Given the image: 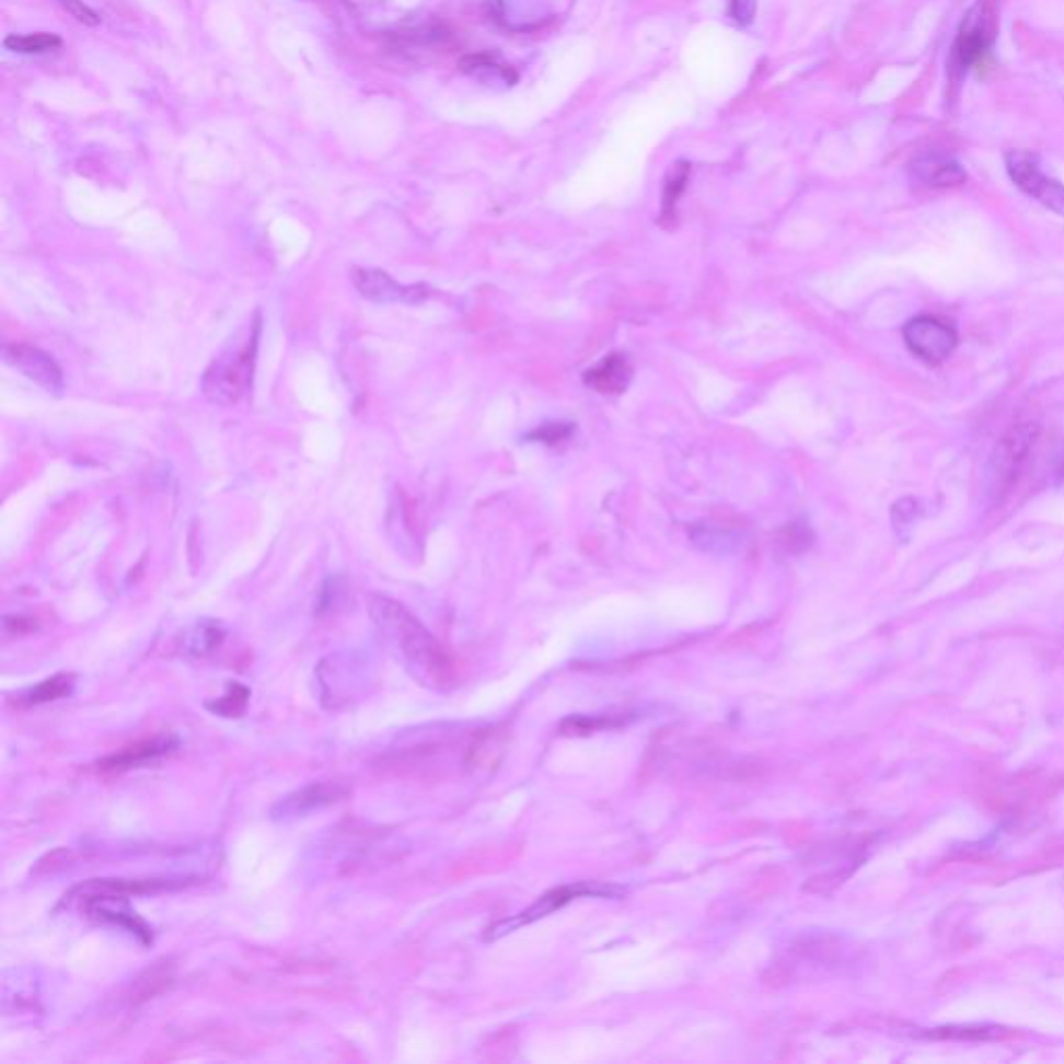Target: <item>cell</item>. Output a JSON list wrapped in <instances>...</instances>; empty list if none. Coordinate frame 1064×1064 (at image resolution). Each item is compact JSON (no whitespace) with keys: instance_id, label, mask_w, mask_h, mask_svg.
<instances>
[{"instance_id":"obj_1","label":"cell","mask_w":1064,"mask_h":1064,"mask_svg":"<svg viewBox=\"0 0 1064 1064\" xmlns=\"http://www.w3.org/2000/svg\"><path fill=\"white\" fill-rule=\"evenodd\" d=\"M370 617L385 645L404 661L409 674L430 689H448L455 682V668L439 640L390 597H370Z\"/></svg>"},{"instance_id":"obj_2","label":"cell","mask_w":1064,"mask_h":1064,"mask_svg":"<svg viewBox=\"0 0 1064 1064\" xmlns=\"http://www.w3.org/2000/svg\"><path fill=\"white\" fill-rule=\"evenodd\" d=\"M129 880H90L76 886L65 902L80 906L83 915L94 922L113 925L148 946L152 944V927L131 909Z\"/></svg>"},{"instance_id":"obj_3","label":"cell","mask_w":1064,"mask_h":1064,"mask_svg":"<svg viewBox=\"0 0 1064 1064\" xmlns=\"http://www.w3.org/2000/svg\"><path fill=\"white\" fill-rule=\"evenodd\" d=\"M998 34V11L994 0H978L964 15L959 36L950 55V73L959 78L973 67L987 61L990 48Z\"/></svg>"},{"instance_id":"obj_4","label":"cell","mask_w":1064,"mask_h":1064,"mask_svg":"<svg viewBox=\"0 0 1064 1064\" xmlns=\"http://www.w3.org/2000/svg\"><path fill=\"white\" fill-rule=\"evenodd\" d=\"M1036 435H1038L1036 425L1021 423L1008 430L992 451L985 471V489L994 501H1003L1010 489L1017 485L1033 448Z\"/></svg>"},{"instance_id":"obj_5","label":"cell","mask_w":1064,"mask_h":1064,"mask_svg":"<svg viewBox=\"0 0 1064 1064\" xmlns=\"http://www.w3.org/2000/svg\"><path fill=\"white\" fill-rule=\"evenodd\" d=\"M254 349L256 342L252 337L246 339L244 346L229 349L210 365L203 379V390L210 402L227 406L240 402L246 395L252 385Z\"/></svg>"},{"instance_id":"obj_6","label":"cell","mask_w":1064,"mask_h":1064,"mask_svg":"<svg viewBox=\"0 0 1064 1064\" xmlns=\"http://www.w3.org/2000/svg\"><path fill=\"white\" fill-rule=\"evenodd\" d=\"M1006 171L1017 187L1040 205L1064 217V185L1045 175L1036 154L1023 150L1006 152Z\"/></svg>"},{"instance_id":"obj_7","label":"cell","mask_w":1064,"mask_h":1064,"mask_svg":"<svg viewBox=\"0 0 1064 1064\" xmlns=\"http://www.w3.org/2000/svg\"><path fill=\"white\" fill-rule=\"evenodd\" d=\"M624 890L622 888H615V886H603V883H576V886H562L557 890H552L547 892L545 897H541L539 901L534 902L532 906H529L527 911L518 913L513 920H504V922H497L493 927L487 929L485 938L487 940H495V938H501L506 934L513 932L516 927H522L527 923L536 922L545 915L553 913L555 909L564 906L566 902L573 901L576 897H620Z\"/></svg>"},{"instance_id":"obj_8","label":"cell","mask_w":1064,"mask_h":1064,"mask_svg":"<svg viewBox=\"0 0 1064 1064\" xmlns=\"http://www.w3.org/2000/svg\"><path fill=\"white\" fill-rule=\"evenodd\" d=\"M909 349L927 365H940L957 348V331L934 316H917L902 328Z\"/></svg>"},{"instance_id":"obj_9","label":"cell","mask_w":1064,"mask_h":1064,"mask_svg":"<svg viewBox=\"0 0 1064 1064\" xmlns=\"http://www.w3.org/2000/svg\"><path fill=\"white\" fill-rule=\"evenodd\" d=\"M349 788L342 782H314L304 788L277 800L270 809V818L275 821H296L319 813L331 805L348 797Z\"/></svg>"},{"instance_id":"obj_10","label":"cell","mask_w":1064,"mask_h":1064,"mask_svg":"<svg viewBox=\"0 0 1064 1064\" xmlns=\"http://www.w3.org/2000/svg\"><path fill=\"white\" fill-rule=\"evenodd\" d=\"M2 358L9 367L20 370L23 377L41 385L42 390L50 393H61L65 390L61 367L46 351L32 348L27 344H11L2 348Z\"/></svg>"},{"instance_id":"obj_11","label":"cell","mask_w":1064,"mask_h":1064,"mask_svg":"<svg viewBox=\"0 0 1064 1064\" xmlns=\"http://www.w3.org/2000/svg\"><path fill=\"white\" fill-rule=\"evenodd\" d=\"M362 663H339L337 657H328L327 661L321 663L319 668V684H321V698L327 707H339L349 698H354L356 693L365 689V682H369V674Z\"/></svg>"},{"instance_id":"obj_12","label":"cell","mask_w":1064,"mask_h":1064,"mask_svg":"<svg viewBox=\"0 0 1064 1064\" xmlns=\"http://www.w3.org/2000/svg\"><path fill=\"white\" fill-rule=\"evenodd\" d=\"M180 749V740L173 735H159L154 738H146L140 742H134L129 747H124L122 751L101 759L96 763L99 772L103 774H122L134 767H142L146 763L159 761Z\"/></svg>"},{"instance_id":"obj_13","label":"cell","mask_w":1064,"mask_h":1064,"mask_svg":"<svg viewBox=\"0 0 1064 1064\" xmlns=\"http://www.w3.org/2000/svg\"><path fill=\"white\" fill-rule=\"evenodd\" d=\"M351 281L356 289L372 302H420L427 291L423 286H400L385 270L377 268H354Z\"/></svg>"},{"instance_id":"obj_14","label":"cell","mask_w":1064,"mask_h":1064,"mask_svg":"<svg viewBox=\"0 0 1064 1064\" xmlns=\"http://www.w3.org/2000/svg\"><path fill=\"white\" fill-rule=\"evenodd\" d=\"M911 180L915 184L932 187V189H948L959 187L967 182V171L959 161L946 154H925L915 159L909 166Z\"/></svg>"},{"instance_id":"obj_15","label":"cell","mask_w":1064,"mask_h":1064,"mask_svg":"<svg viewBox=\"0 0 1064 1064\" xmlns=\"http://www.w3.org/2000/svg\"><path fill=\"white\" fill-rule=\"evenodd\" d=\"M587 385L601 393H622L633 379V367L626 356L610 354L597 367L587 370Z\"/></svg>"},{"instance_id":"obj_16","label":"cell","mask_w":1064,"mask_h":1064,"mask_svg":"<svg viewBox=\"0 0 1064 1064\" xmlns=\"http://www.w3.org/2000/svg\"><path fill=\"white\" fill-rule=\"evenodd\" d=\"M73 686H76V678L73 675H53V678H46V680H42L41 684L32 686V689H25L23 693L15 696V705L18 707H34V705L53 703V701H59L62 696L71 695Z\"/></svg>"},{"instance_id":"obj_17","label":"cell","mask_w":1064,"mask_h":1064,"mask_svg":"<svg viewBox=\"0 0 1064 1064\" xmlns=\"http://www.w3.org/2000/svg\"><path fill=\"white\" fill-rule=\"evenodd\" d=\"M173 980V964L171 962H157L152 969L143 971L142 975L134 983V990L129 994V1001L134 1004L143 1003L152 996H157Z\"/></svg>"},{"instance_id":"obj_18","label":"cell","mask_w":1064,"mask_h":1064,"mask_svg":"<svg viewBox=\"0 0 1064 1064\" xmlns=\"http://www.w3.org/2000/svg\"><path fill=\"white\" fill-rule=\"evenodd\" d=\"M250 689L246 684L242 682H229L227 686L225 695L215 698V701H208L206 703V709L212 712L215 716L221 717H240L244 716V712L247 709V703H250Z\"/></svg>"},{"instance_id":"obj_19","label":"cell","mask_w":1064,"mask_h":1064,"mask_svg":"<svg viewBox=\"0 0 1064 1064\" xmlns=\"http://www.w3.org/2000/svg\"><path fill=\"white\" fill-rule=\"evenodd\" d=\"M223 638H225V633L219 624L205 622L194 633H189L187 640H185V651L189 656H208L210 651H215L223 643Z\"/></svg>"},{"instance_id":"obj_20","label":"cell","mask_w":1064,"mask_h":1064,"mask_svg":"<svg viewBox=\"0 0 1064 1064\" xmlns=\"http://www.w3.org/2000/svg\"><path fill=\"white\" fill-rule=\"evenodd\" d=\"M4 46L13 53H21V55H41V53H48V50H57L61 46V38L55 36V34H46V32L25 34V36L13 34L4 41Z\"/></svg>"},{"instance_id":"obj_21","label":"cell","mask_w":1064,"mask_h":1064,"mask_svg":"<svg viewBox=\"0 0 1064 1064\" xmlns=\"http://www.w3.org/2000/svg\"><path fill=\"white\" fill-rule=\"evenodd\" d=\"M1010 1036L1006 1029L1003 1027H944V1029H934L929 1033V1038L934 1040H1001V1038H1006Z\"/></svg>"},{"instance_id":"obj_22","label":"cell","mask_w":1064,"mask_h":1064,"mask_svg":"<svg viewBox=\"0 0 1064 1064\" xmlns=\"http://www.w3.org/2000/svg\"><path fill=\"white\" fill-rule=\"evenodd\" d=\"M689 175H691V164L689 163H678L674 164V169L670 171L668 180H666V185H663V221L666 219H674L675 205H678V198L682 196L684 187H686V182H689Z\"/></svg>"},{"instance_id":"obj_23","label":"cell","mask_w":1064,"mask_h":1064,"mask_svg":"<svg viewBox=\"0 0 1064 1064\" xmlns=\"http://www.w3.org/2000/svg\"><path fill=\"white\" fill-rule=\"evenodd\" d=\"M462 69H464V71H469V73H472V76H478V78H483V73H487V76H491V80H497V78H499V80H504V82H516V73H513L510 67L499 65V62L491 59V57H487V55L466 57V59L462 61Z\"/></svg>"},{"instance_id":"obj_24","label":"cell","mask_w":1064,"mask_h":1064,"mask_svg":"<svg viewBox=\"0 0 1064 1064\" xmlns=\"http://www.w3.org/2000/svg\"><path fill=\"white\" fill-rule=\"evenodd\" d=\"M570 432H573V427H568L564 423H547V425H543V427H539L534 432H531V439L555 446V443L568 439Z\"/></svg>"},{"instance_id":"obj_25","label":"cell","mask_w":1064,"mask_h":1064,"mask_svg":"<svg viewBox=\"0 0 1064 1064\" xmlns=\"http://www.w3.org/2000/svg\"><path fill=\"white\" fill-rule=\"evenodd\" d=\"M62 9L83 25H99L101 18L96 11H92L83 0H59Z\"/></svg>"},{"instance_id":"obj_26","label":"cell","mask_w":1064,"mask_h":1064,"mask_svg":"<svg viewBox=\"0 0 1064 1064\" xmlns=\"http://www.w3.org/2000/svg\"><path fill=\"white\" fill-rule=\"evenodd\" d=\"M757 11V0H730V18L740 23L749 25Z\"/></svg>"}]
</instances>
